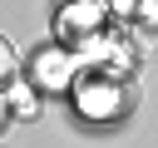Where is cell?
<instances>
[{
  "label": "cell",
  "mask_w": 158,
  "mask_h": 148,
  "mask_svg": "<svg viewBox=\"0 0 158 148\" xmlns=\"http://www.w3.org/2000/svg\"><path fill=\"white\" fill-rule=\"evenodd\" d=\"M74 104H79L84 118L109 123V118H118V113L133 104V94H128L123 79H114V74H104V69H84V74H74Z\"/></svg>",
  "instance_id": "1"
},
{
  "label": "cell",
  "mask_w": 158,
  "mask_h": 148,
  "mask_svg": "<svg viewBox=\"0 0 158 148\" xmlns=\"http://www.w3.org/2000/svg\"><path fill=\"white\" fill-rule=\"evenodd\" d=\"M79 54L89 59V69H104V74H114V79L133 74V59H138V49H133V39H128L123 30H99L94 39L79 44Z\"/></svg>",
  "instance_id": "2"
},
{
  "label": "cell",
  "mask_w": 158,
  "mask_h": 148,
  "mask_svg": "<svg viewBox=\"0 0 158 148\" xmlns=\"http://www.w3.org/2000/svg\"><path fill=\"white\" fill-rule=\"evenodd\" d=\"M54 25H59V39L79 49L84 39H94V35L104 30V5H99V0H69Z\"/></svg>",
  "instance_id": "3"
},
{
  "label": "cell",
  "mask_w": 158,
  "mask_h": 148,
  "mask_svg": "<svg viewBox=\"0 0 158 148\" xmlns=\"http://www.w3.org/2000/svg\"><path fill=\"white\" fill-rule=\"evenodd\" d=\"M74 74H79L74 49L49 44V49H40V54H35V84H44V89H64V84H74Z\"/></svg>",
  "instance_id": "4"
},
{
  "label": "cell",
  "mask_w": 158,
  "mask_h": 148,
  "mask_svg": "<svg viewBox=\"0 0 158 148\" xmlns=\"http://www.w3.org/2000/svg\"><path fill=\"white\" fill-rule=\"evenodd\" d=\"M5 104H10V109H15V113H35V94H30V89H25V84H15V89H10V99H5Z\"/></svg>",
  "instance_id": "5"
},
{
  "label": "cell",
  "mask_w": 158,
  "mask_h": 148,
  "mask_svg": "<svg viewBox=\"0 0 158 148\" xmlns=\"http://www.w3.org/2000/svg\"><path fill=\"white\" fill-rule=\"evenodd\" d=\"M5 79H15V49H10V39L0 35V84Z\"/></svg>",
  "instance_id": "6"
},
{
  "label": "cell",
  "mask_w": 158,
  "mask_h": 148,
  "mask_svg": "<svg viewBox=\"0 0 158 148\" xmlns=\"http://www.w3.org/2000/svg\"><path fill=\"white\" fill-rule=\"evenodd\" d=\"M138 15H143L148 25H158V0H143V5H138Z\"/></svg>",
  "instance_id": "7"
},
{
  "label": "cell",
  "mask_w": 158,
  "mask_h": 148,
  "mask_svg": "<svg viewBox=\"0 0 158 148\" xmlns=\"http://www.w3.org/2000/svg\"><path fill=\"white\" fill-rule=\"evenodd\" d=\"M138 5H143V0H114V10H118L123 20H128V15H138Z\"/></svg>",
  "instance_id": "8"
},
{
  "label": "cell",
  "mask_w": 158,
  "mask_h": 148,
  "mask_svg": "<svg viewBox=\"0 0 158 148\" xmlns=\"http://www.w3.org/2000/svg\"><path fill=\"white\" fill-rule=\"evenodd\" d=\"M5 109H10V104H5V94H0V123H5Z\"/></svg>",
  "instance_id": "9"
}]
</instances>
